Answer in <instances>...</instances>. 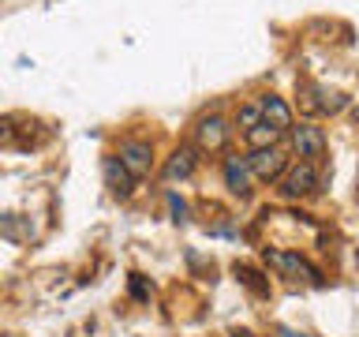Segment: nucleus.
<instances>
[{
	"label": "nucleus",
	"instance_id": "obj_1",
	"mask_svg": "<svg viewBox=\"0 0 359 337\" xmlns=\"http://www.w3.org/2000/svg\"><path fill=\"white\" fill-rule=\"evenodd\" d=\"M322 187V176H318V165H311V161H296V165H288L285 168V176H280V199H303V195H311V191H318Z\"/></svg>",
	"mask_w": 359,
	"mask_h": 337
},
{
	"label": "nucleus",
	"instance_id": "obj_2",
	"mask_svg": "<svg viewBox=\"0 0 359 337\" xmlns=\"http://www.w3.org/2000/svg\"><path fill=\"white\" fill-rule=\"evenodd\" d=\"M292 146H296V154L311 165H322L325 154H330V143H325V131L318 124H299V128L292 131Z\"/></svg>",
	"mask_w": 359,
	"mask_h": 337
},
{
	"label": "nucleus",
	"instance_id": "obj_3",
	"mask_svg": "<svg viewBox=\"0 0 359 337\" xmlns=\"http://www.w3.org/2000/svg\"><path fill=\"white\" fill-rule=\"evenodd\" d=\"M266 263L277 270V274H285V277H307L314 281V285H322V274L314 270L303 255L296 251H280V247H266Z\"/></svg>",
	"mask_w": 359,
	"mask_h": 337
},
{
	"label": "nucleus",
	"instance_id": "obj_4",
	"mask_svg": "<svg viewBox=\"0 0 359 337\" xmlns=\"http://www.w3.org/2000/svg\"><path fill=\"white\" fill-rule=\"evenodd\" d=\"M247 165H251V176H255V180H262V184H273V180L285 176L288 154L280 150V146H269V150H251Z\"/></svg>",
	"mask_w": 359,
	"mask_h": 337
},
{
	"label": "nucleus",
	"instance_id": "obj_5",
	"mask_svg": "<svg viewBox=\"0 0 359 337\" xmlns=\"http://www.w3.org/2000/svg\"><path fill=\"white\" fill-rule=\"evenodd\" d=\"M116 157H120V165L128 168L135 180L150 176V168H154V146L146 143V139H123Z\"/></svg>",
	"mask_w": 359,
	"mask_h": 337
},
{
	"label": "nucleus",
	"instance_id": "obj_6",
	"mask_svg": "<svg viewBox=\"0 0 359 337\" xmlns=\"http://www.w3.org/2000/svg\"><path fill=\"white\" fill-rule=\"evenodd\" d=\"M229 135H232L229 120L217 117V112H213V117H202V120L195 124V146H198V150H206V154H213V150H224Z\"/></svg>",
	"mask_w": 359,
	"mask_h": 337
},
{
	"label": "nucleus",
	"instance_id": "obj_7",
	"mask_svg": "<svg viewBox=\"0 0 359 337\" xmlns=\"http://www.w3.org/2000/svg\"><path fill=\"white\" fill-rule=\"evenodd\" d=\"M251 165H247V157H240V154H229L224 157V184H229V191L232 195H240V199H247L251 195Z\"/></svg>",
	"mask_w": 359,
	"mask_h": 337
},
{
	"label": "nucleus",
	"instance_id": "obj_8",
	"mask_svg": "<svg viewBox=\"0 0 359 337\" xmlns=\"http://www.w3.org/2000/svg\"><path fill=\"white\" fill-rule=\"evenodd\" d=\"M101 168H105V184H109L112 195H116V199H128L131 187H135V176L120 165V157H116V154L105 157V165H101Z\"/></svg>",
	"mask_w": 359,
	"mask_h": 337
},
{
	"label": "nucleus",
	"instance_id": "obj_9",
	"mask_svg": "<svg viewBox=\"0 0 359 337\" xmlns=\"http://www.w3.org/2000/svg\"><path fill=\"white\" fill-rule=\"evenodd\" d=\"M258 109H262V124H269V128H277V131L292 128V109L285 105V98L266 94L262 101H258Z\"/></svg>",
	"mask_w": 359,
	"mask_h": 337
},
{
	"label": "nucleus",
	"instance_id": "obj_10",
	"mask_svg": "<svg viewBox=\"0 0 359 337\" xmlns=\"http://www.w3.org/2000/svg\"><path fill=\"white\" fill-rule=\"evenodd\" d=\"M195 165H198V150L180 146V150L168 157V165H165V180H187L191 173H195Z\"/></svg>",
	"mask_w": 359,
	"mask_h": 337
},
{
	"label": "nucleus",
	"instance_id": "obj_11",
	"mask_svg": "<svg viewBox=\"0 0 359 337\" xmlns=\"http://www.w3.org/2000/svg\"><path fill=\"white\" fill-rule=\"evenodd\" d=\"M280 135H285V131L269 128V124H258V128L243 131V139H247V146H251V150H269V146H280Z\"/></svg>",
	"mask_w": 359,
	"mask_h": 337
},
{
	"label": "nucleus",
	"instance_id": "obj_12",
	"mask_svg": "<svg viewBox=\"0 0 359 337\" xmlns=\"http://www.w3.org/2000/svg\"><path fill=\"white\" fill-rule=\"evenodd\" d=\"M262 124V109H258V101H247V105H240V112H236V128L240 131H251Z\"/></svg>",
	"mask_w": 359,
	"mask_h": 337
},
{
	"label": "nucleus",
	"instance_id": "obj_13",
	"mask_svg": "<svg viewBox=\"0 0 359 337\" xmlns=\"http://www.w3.org/2000/svg\"><path fill=\"white\" fill-rule=\"evenodd\" d=\"M344 105H348V98L341 94V90H322L318 86V109L322 112H341Z\"/></svg>",
	"mask_w": 359,
	"mask_h": 337
},
{
	"label": "nucleus",
	"instance_id": "obj_14",
	"mask_svg": "<svg viewBox=\"0 0 359 337\" xmlns=\"http://www.w3.org/2000/svg\"><path fill=\"white\" fill-rule=\"evenodd\" d=\"M299 105H303V112H322L318 109V86L299 83Z\"/></svg>",
	"mask_w": 359,
	"mask_h": 337
},
{
	"label": "nucleus",
	"instance_id": "obj_15",
	"mask_svg": "<svg viewBox=\"0 0 359 337\" xmlns=\"http://www.w3.org/2000/svg\"><path fill=\"white\" fill-rule=\"evenodd\" d=\"M236 274H240V281H243L247 289H255L258 296H269V285H262V281H258V274H255V270H247V266H236Z\"/></svg>",
	"mask_w": 359,
	"mask_h": 337
},
{
	"label": "nucleus",
	"instance_id": "obj_16",
	"mask_svg": "<svg viewBox=\"0 0 359 337\" xmlns=\"http://www.w3.org/2000/svg\"><path fill=\"white\" fill-rule=\"evenodd\" d=\"M11 139H15V120H11V117H0V146L11 143Z\"/></svg>",
	"mask_w": 359,
	"mask_h": 337
},
{
	"label": "nucleus",
	"instance_id": "obj_17",
	"mask_svg": "<svg viewBox=\"0 0 359 337\" xmlns=\"http://www.w3.org/2000/svg\"><path fill=\"white\" fill-rule=\"evenodd\" d=\"M131 296H135V300H142V303L150 300V289L142 285V277H139V274H131Z\"/></svg>",
	"mask_w": 359,
	"mask_h": 337
},
{
	"label": "nucleus",
	"instance_id": "obj_18",
	"mask_svg": "<svg viewBox=\"0 0 359 337\" xmlns=\"http://www.w3.org/2000/svg\"><path fill=\"white\" fill-rule=\"evenodd\" d=\"M280 337H307V333H296V330H288V326H280Z\"/></svg>",
	"mask_w": 359,
	"mask_h": 337
},
{
	"label": "nucleus",
	"instance_id": "obj_19",
	"mask_svg": "<svg viewBox=\"0 0 359 337\" xmlns=\"http://www.w3.org/2000/svg\"><path fill=\"white\" fill-rule=\"evenodd\" d=\"M232 337H255L251 330H240V333H232Z\"/></svg>",
	"mask_w": 359,
	"mask_h": 337
}]
</instances>
